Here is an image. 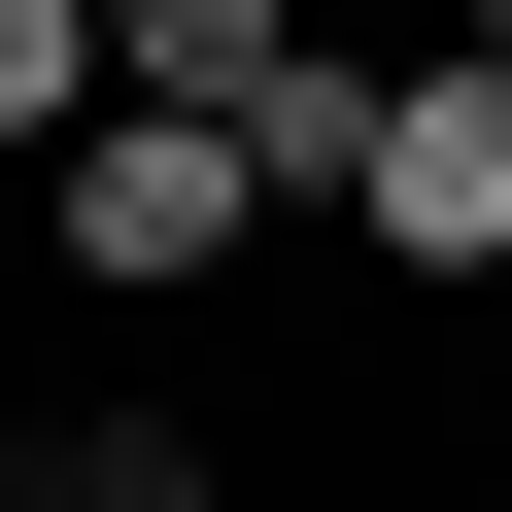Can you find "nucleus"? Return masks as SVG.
<instances>
[{
  "mask_svg": "<svg viewBox=\"0 0 512 512\" xmlns=\"http://www.w3.org/2000/svg\"><path fill=\"white\" fill-rule=\"evenodd\" d=\"M35 274H69L103 342H171V308H239V274H274V171H239V103H103V137L35 171Z\"/></svg>",
  "mask_w": 512,
  "mask_h": 512,
  "instance_id": "f257e3e1",
  "label": "nucleus"
},
{
  "mask_svg": "<svg viewBox=\"0 0 512 512\" xmlns=\"http://www.w3.org/2000/svg\"><path fill=\"white\" fill-rule=\"evenodd\" d=\"M342 239H376L410 308H512V69H478V35H410V103H376V205H342Z\"/></svg>",
  "mask_w": 512,
  "mask_h": 512,
  "instance_id": "f03ea898",
  "label": "nucleus"
},
{
  "mask_svg": "<svg viewBox=\"0 0 512 512\" xmlns=\"http://www.w3.org/2000/svg\"><path fill=\"white\" fill-rule=\"evenodd\" d=\"M0 512H239V410L205 376H69V410H0Z\"/></svg>",
  "mask_w": 512,
  "mask_h": 512,
  "instance_id": "7ed1b4c3",
  "label": "nucleus"
},
{
  "mask_svg": "<svg viewBox=\"0 0 512 512\" xmlns=\"http://www.w3.org/2000/svg\"><path fill=\"white\" fill-rule=\"evenodd\" d=\"M376 103H410V35H342V0L239 69V171H274V239H342V205H376Z\"/></svg>",
  "mask_w": 512,
  "mask_h": 512,
  "instance_id": "20e7f679",
  "label": "nucleus"
},
{
  "mask_svg": "<svg viewBox=\"0 0 512 512\" xmlns=\"http://www.w3.org/2000/svg\"><path fill=\"white\" fill-rule=\"evenodd\" d=\"M69 137H103V0H0V205H35Z\"/></svg>",
  "mask_w": 512,
  "mask_h": 512,
  "instance_id": "39448f33",
  "label": "nucleus"
},
{
  "mask_svg": "<svg viewBox=\"0 0 512 512\" xmlns=\"http://www.w3.org/2000/svg\"><path fill=\"white\" fill-rule=\"evenodd\" d=\"M274 35H308V0H103V103H239Z\"/></svg>",
  "mask_w": 512,
  "mask_h": 512,
  "instance_id": "423d86ee",
  "label": "nucleus"
},
{
  "mask_svg": "<svg viewBox=\"0 0 512 512\" xmlns=\"http://www.w3.org/2000/svg\"><path fill=\"white\" fill-rule=\"evenodd\" d=\"M478 69H512V0H478Z\"/></svg>",
  "mask_w": 512,
  "mask_h": 512,
  "instance_id": "0eeeda50",
  "label": "nucleus"
}]
</instances>
